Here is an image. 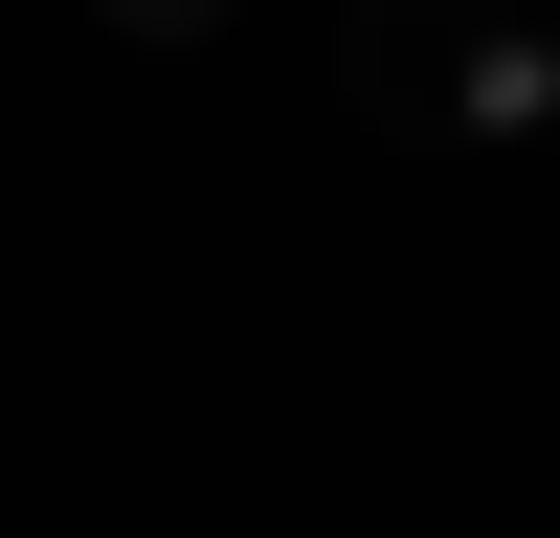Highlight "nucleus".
I'll return each mask as SVG.
<instances>
[{"mask_svg": "<svg viewBox=\"0 0 560 538\" xmlns=\"http://www.w3.org/2000/svg\"><path fill=\"white\" fill-rule=\"evenodd\" d=\"M337 113L404 134V157H538L560 23H516V0H337Z\"/></svg>", "mask_w": 560, "mask_h": 538, "instance_id": "f257e3e1", "label": "nucleus"}, {"mask_svg": "<svg viewBox=\"0 0 560 538\" xmlns=\"http://www.w3.org/2000/svg\"><path fill=\"white\" fill-rule=\"evenodd\" d=\"M113 23H135V45H202V23H224V0H113Z\"/></svg>", "mask_w": 560, "mask_h": 538, "instance_id": "f03ea898", "label": "nucleus"}]
</instances>
